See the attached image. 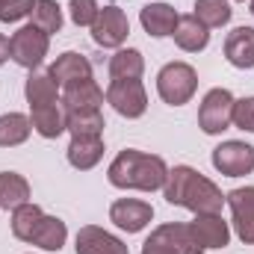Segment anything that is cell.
<instances>
[{
    "label": "cell",
    "instance_id": "6da1fadb",
    "mask_svg": "<svg viewBox=\"0 0 254 254\" xmlns=\"http://www.w3.org/2000/svg\"><path fill=\"white\" fill-rule=\"evenodd\" d=\"M163 192H166L169 204L187 207L192 213H222V207H225L222 190L210 178H204L201 172H195L190 166L169 169V178H166Z\"/></svg>",
    "mask_w": 254,
    "mask_h": 254
},
{
    "label": "cell",
    "instance_id": "7a4b0ae2",
    "mask_svg": "<svg viewBox=\"0 0 254 254\" xmlns=\"http://www.w3.org/2000/svg\"><path fill=\"white\" fill-rule=\"evenodd\" d=\"M107 178L113 187L119 190H142V192H154L166 187V178H169V166L163 157L157 154H145V151H136V148H127L122 151L110 169H107Z\"/></svg>",
    "mask_w": 254,
    "mask_h": 254
},
{
    "label": "cell",
    "instance_id": "3957f363",
    "mask_svg": "<svg viewBox=\"0 0 254 254\" xmlns=\"http://www.w3.org/2000/svg\"><path fill=\"white\" fill-rule=\"evenodd\" d=\"M198 89V74L187 63H169L157 74V92L169 107H184L190 104Z\"/></svg>",
    "mask_w": 254,
    "mask_h": 254
},
{
    "label": "cell",
    "instance_id": "277c9868",
    "mask_svg": "<svg viewBox=\"0 0 254 254\" xmlns=\"http://www.w3.org/2000/svg\"><path fill=\"white\" fill-rule=\"evenodd\" d=\"M48 48H51V36L42 33V30L33 27V24L15 30L12 39H9V57L21 65V68H30V71H36L39 65L45 63Z\"/></svg>",
    "mask_w": 254,
    "mask_h": 254
},
{
    "label": "cell",
    "instance_id": "5b68a950",
    "mask_svg": "<svg viewBox=\"0 0 254 254\" xmlns=\"http://www.w3.org/2000/svg\"><path fill=\"white\" fill-rule=\"evenodd\" d=\"M234 95L228 89H210L198 107V127L207 136H219L234 125Z\"/></svg>",
    "mask_w": 254,
    "mask_h": 254
},
{
    "label": "cell",
    "instance_id": "8992f818",
    "mask_svg": "<svg viewBox=\"0 0 254 254\" xmlns=\"http://www.w3.org/2000/svg\"><path fill=\"white\" fill-rule=\"evenodd\" d=\"M107 104L125 119H142L148 110V92L142 80H113L107 86Z\"/></svg>",
    "mask_w": 254,
    "mask_h": 254
},
{
    "label": "cell",
    "instance_id": "52a82bcc",
    "mask_svg": "<svg viewBox=\"0 0 254 254\" xmlns=\"http://www.w3.org/2000/svg\"><path fill=\"white\" fill-rule=\"evenodd\" d=\"M213 166L216 172H222L225 178H243L254 172V148L249 142H222L219 148H213Z\"/></svg>",
    "mask_w": 254,
    "mask_h": 254
},
{
    "label": "cell",
    "instance_id": "ba28073f",
    "mask_svg": "<svg viewBox=\"0 0 254 254\" xmlns=\"http://www.w3.org/2000/svg\"><path fill=\"white\" fill-rule=\"evenodd\" d=\"M130 36V21L119 6H104L92 24V39L101 48H122Z\"/></svg>",
    "mask_w": 254,
    "mask_h": 254
},
{
    "label": "cell",
    "instance_id": "9c48e42d",
    "mask_svg": "<svg viewBox=\"0 0 254 254\" xmlns=\"http://www.w3.org/2000/svg\"><path fill=\"white\" fill-rule=\"evenodd\" d=\"M225 204L231 207L237 237L246 246H254V187H240V190L228 192Z\"/></svg>",
    "mask_w": 254,
    "mask_h": 254
},
{
    "label": "cell",
    "instance_id": "30bf717a",
    "mask_svg": "<svg viewBox=\"0 0 254 254\" xmlns=\"http://www.w3.org/2000/svg\"><path fill=\"white\" fill-rule=\"evenodd\" d=\"M151 219H154V207L139 198H119L110 207V222L127 234H139L145 225H151Z\"/></svg>",
    "mask_w": 254,
    "mask_h": 254
},
{
    "label": "cell",
    "instance_id": "8fae6325",
    "mask_svg": "<svg viewBox=\"0 0 254 254\" xmlns=\"http://www.w3.org/2000/svg\"><path fill=\"white\" fill-rule=\"evenodd\" d=\"M74 249H77V254H130L116 234H110L98 225H83L77 231Z\"/></svg>",
    "mask_w": 254,
    "mask_h": 254
},
{
    "label": "cell",
    "instance_id": "7c38bea8",
    "mask_svg": "<svg viewBox=\"0 0 254 254\" xmlns=\"http://www.w3.org/2000/svg\"><path fill=\"white\" fill-rule=\"evenodd\" d=\"M190 228L204 249H225L231 243V228L222 219V213H195Z\"/></svg>",
    "mask_w": 254,
    "mask_h": 254
},
{
    "label": "cell",
    "instance_id": "4fadbf2b",
    "mask_svg": "<svg viewBox=\"0 0 254 254\" xmlns=\"http://www.w3.org/2000/svg\"><path fill=\"white\" fill-rule=\"evenodd\" d=\"M151 240H157V243H163V246L175 249L178 254H204V252H207V249L198 243L195 231H192L190 225H184V222L160 225L157 231H151Z\"/></svg>",
    "mask_w": 254,
    "mask_h": 254
},
{
    "label": "cell",
    "instance_id": "5bb4252c",
    "mask_svg": "<svg viewBox=\"0 0 254 254\" xmlns=\"http://www.w3.org/2000/svg\"><path fill=\"white\" fill-rule=\"evenodd\" d=\"M178 18H181V15H178L175 6H169V3H148V6H142V12H139V21H142L145 33L154 36V39L172 36L175 27H178Z\"/></svg>",
    "mask_w": 254,
    "mask_h": 254
},
{
    "label": "cell",
    "instance_id": "9a60e30c",
    "mask_svg": "<svg viewBox=\"0 0 254 254\" xmlns=\"http://www.w3.org/2000/svg\"><path fill=\"white\" fill-rule=\"evenodd\" d=\"M48 74L65 89V86H71V83L89 80V77H92V63H89L83 54H77V51H65L63 57H57V63L51 65Z\"/></svg>",
    "mask_w": 254,
    "mask_h": 254
},
{
    "label": "cell",
    "instance_id": "2e32d148",
    "mask_svg": "<svg viewBox=\"0 0 254 254\" xmlns=\"http://www.w3.org/2000/svg\"><path fill=\"white\" fill-rule=\"evenodd\" d=\"M225 60L234 68H254V27H237L228 33Z\"/></svg>",
    "mask_w": 254,
    "mask_h": 254
},
{
    "label": "cell",
    "instance_id": "e0dca14e",
    "mask_svg": "<svg viewBox=\"0 0 254 254\" xmlns=\"http://www.w3.org/2000/svg\"><path fill=\"white\" fill-rule=\"evenodd\" d=\"M104 157V139L101 136H71L68 145V163L77 172H89L101 163Z\"/></svg>",
    "mask_w": 254,
    "mask_h": 254
},
{
    "label": "cell",
    "instance_id": "ac0fdd59",
    "mask_svg": "<svg viewBox=\"0 0 254 254\" xmlns=\"http://www.w3.org/2000/svg\"><path fill=\"white\" fill-rule=\"evenodd\" d=\"M104 89L89 77V80H80V83H71L63 89V107L65 110H101L104 104Z\"/></svg>",
    "mask_w": 254,
    "mask_h": 254
},
{
    "label": "cell",
    "instance_id": "d6986e66",
    "mask_svg": "<svg viewBox=\"0 0 254 254\" xmlns=\"http://www.w3.org/2000/svg\"><path fill=\"white\" fill-rule=\"evenodd\" d=\"M175 45L181 48V51H187V54H198V51H204L207 48V42H210V30L195 18V15H181L178 18V27H175Z\"/></svg>",
    "mask_w": 254,
    "mask_h": 254
},
{
    "label": "cell",
    "instance_id": "ffe728a7",
    "mask_svg": "<svg viewBox=\"0 0 254 254\" xmlns=\"http://www.w3.org/2000/svg\"><path fill=\"white\" fill-rule=\"evenodd\" d=\"M24 95L30 107H45V104H57L60 101V83L45 74V71H30L27 83H24Z\"/></svg>",
    "mask_w": 254,
    "mask_h": 254
},
{
    "label": "cell",
    "instance_id": "44dd1931",
    "mask_svg": "<svg viewBox=\"0 0 254 254\" xmlns=\"http://www.w3.org/2000/svg\"><path fill=\"white\" fill-rule=\"evenodd\" d=\"M30 125L39 136L45 139H57L65 133V110L57 104H45V107H30Z\"/></svg>",
    "mask_w": 254,
    "mask_h": 254
},
{
    "label": "cell",
    "instance_id": "7402d4cb",
    "mask_svg": "<svg viewBox=\"0 0 254 254\" xmlns=\"http://www.w3.org/2000/svg\"><path fill=\"white\" fill-rule=\"evenodd\" d=\"M104 127L107 122L101 110H65V130L71 136H101Z\"/></svg>",
    "mask_w": 254,
    "mask_h": 254
},
{
    "label": "cell",
    "instance_id": "603a6c76",
    "mask_svg": "<svg viewBox=\"0 0 254 254\" xmlns=\"http://www.w3.org/2000/svg\"><path fill=\"white\" fill-rule=\"evenodd\" d=\"M30 201V184L18 172H0V210H15Z\"/></svg>",
    "mask_w": 254,
    "mask_h": 254
},
{
    "label": "cell",
    "instance_id": "cb8c5ba5",
    "mask_svg": "<svg viewBox=\"0 0 254 254\" xmlns=\"http://www.w3.org/2000/svg\"><path fill=\"white\" fill-rule=\"evenodd\" d=\"M145 71V57L136 48H119L110 57V77L113 80H139Z\"/></svg>",
    "mask_w": 254,
    "mask_h": 254
},
{
    "label": "cell",
    "instance_id": "d4e9b609",
    "mask_svg": "<svg viewBox=\"0 0 254 254\" xmlns=\"http://www.w3.org/2000/svg\"><path fill=\"white\" fill-rule=\"evenodd\" d=\"M65 240H68V228H65L63 219H57V216H45L42 219V225L36 228V234H33V246H39L42 252H60L65 246Z\"/></svg>",
    "mask_w": 254,
    "mask_h": 254
},
{
    "label": "cell",
    "instance_id": "484cf974",
    "mask_svg": "<svg viewBox=\"0 0 254 254\" xmlns=\"http://www.w3.org/2000/svg\"><path fill=\"white\" fill-rule=\"evenodd\" d=\"M42 219H45V213H42V207L33 204V201L15 207V210H12V234H15V240L30 243L33 234H36V228L42 225Z\"/></svg>",
    "mask_w": 254,
    "mask_h": 254
},
{
    "label": "cell",
    "instance_id": "4316f807",
    "mask_svg": "<svg viewBox=\"0 0 254 254\" xmlns=\"http://www.w3.org/2000/svg\"><path fill=\"white\" fill-rule=\"evenodd\" d=\"M33 133V125L27 116L21 113H6L0 116V148H15V145H24Z\"/></svg>",
    "mask_w": 254,
    "mask_h": 254
},
{
    "label": "cell",
    "instance_id": "83f0119b",
    "mask_svg": "<svg viewBox=\"0 0 254 254\" xmlns=\"http://www.w3.org/2000/svg\"><path fill=\"white\" fill-rule=\"evenodd\" d=\"M207 30H213V27H225L228 21H231V15H234V9H231V3L228 0H195V12H192Z\"/></svg>",
    "mask_w": 254,
    "mask_h": 254
},
{
    "label": "cell",
    "instance_id": "f1b7e54d",
    "mask_svg": "<svg viewBox=\"0 0 254 254\" xmlns=\"http://www.w3.org/2000/svg\"><path fill=\"white\" fill-rule=\"evenodd\" d=\"M30 15H33V27H39L48 36H54V33L63 30V9H60L57 0H36V6H33Z\"/></svg>",
    "mask_w": 254,
    "mask_h": 254
},
{
    "label": "cell",
    "instance_id": "f546056e",
    "mask_svg": "<svg viewBox=\"0 0 254 254\" xmlns=\"http://www.w3.org/2000/svg\"><path fill=\"white\" fill-rule=\"evenodd\" d=\"M98 12H101L98 0H71L68 3V15H71V21L77 27H92L95 18H98Z\"/></svg>",
    "mask_w": 254,
    "mask_h": 254
},
{
    "label": "cell",
    "instance_id": "4dcf8cb0",
    "mask_svg": "<svg viewBox=\"0 0 254 254\" xmlns=\"http://www.w3.org/2000/svg\"><path fill=\"white\" fill-rule=\"evenodd\" d=\"M36 0H0V21L3 24H15L21 18H27L33 12Z\"/></svg>",
    "mask_w": 254,
    "mask_h": 254
},
{
    "label": "cell",
    "instance_id": "1f68e13d",
    "mask_svg": "<svg viewBox=\"0 0 254 254\" xmlns=\"http://www.w3.org/2000/svg\"><path fill=\"white\" fill-rule=\"evenodd\" d=\"M234 127L254 133V98H240L234 101Z\"/></svg>",
    "mask_w": 254,
    "mask_h": 254
},
{
    "label": "cell",
    "instance_id": "d6a6232c",
    "mask_svg": "<svg viewBox=\"0 0 254 254\" xmlns=\"http://www.w3.org/2000/svg\"><path fill=\"white\" fill-rule=\"evenodd\" d=\"M142 254H178L175 249H169V246H163V243H157V240H145V246H142Z\"/></svg>",
    "mask_w": 254,
    "mask_h": 254
},
{
    "label": "cell",
    "instance_id": "836d02e7",
    "mask_svg": "<svg viewBox=\"0 0 254 254\" xmlns=\"http://www.w3.org/2000/svg\"><path fill=\"white\" fill-rule=\"evenodd\" d=\"M6 60H9V39L0 33V65L6 63Z\"/></svg>",
    "mask_w": 254,
    "mask_h": 254
},
{
    "label": "cell",
    "instance_id": "e575fe53",
    "mask_svg": "<svg viewBox=\"0 0 254 254\" xmlns=\"http://www.w3.org/2000/svg\"><path fill=\"white\" fill-rule=\"evenodd\" d=\"M252 15H254V0H252Z\"/></svg>",
    "mask_w": 254,
    "mask_h": 254
},
{
    "label": "cell",
    "instance_id": "d590c367",
    "mask_svg": "<svg viewBox=\"0 0 254 254\" xmlns=\"http://www.w3.org/2000/svg\"><path fill=\"white\" fill-rule=\"evenodd\" d=\"M237 3H246V0H237Z\"/></svg>",
    "mask_w": 254,
    "mask_h": 254
}]
</instances>
